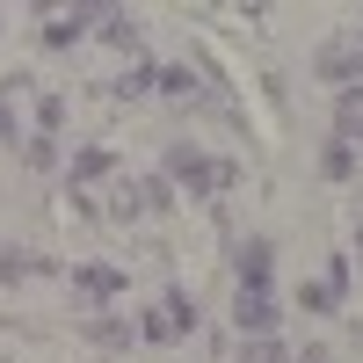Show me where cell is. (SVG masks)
I'll return each mask as SVG.
<instances>
[{"mask_svg": "<svg viewBox=\"0 0 363 363\" xmlns=\"http://www.w3.org/2000/svg\"><path fill=\"white\" fill-rule=\"evenodd\" d=\"M0 363H8V356H0Z\"/></svg>", "mask_w": 363, "mask_h": 363, "instance_id": "cb8c5ba5", "label": "cell"}, {"mask_svg": "<svg viewBox=\"0 0 363 363\" xmlns=\"http://www.w3.org/2000/svg\"><path fill=\"white\" fill-rule=\"evenodd\" d=\"M167 182H182L189 196H211V189H233V167H218V160H203L196 145H167Z\"/></svg>", "mask_w": 363, "mask_h": 363, "instance_id": "6da1fadb", "label": "cell"}, {"mask_svg": "<svg viewBox=\"0 0 363 363\" xmlns=\"http://www.w3.org/2000/svg\"><path fill=\"white\" fill-rule=\"evenodd\" d=\"M73 291H80L87 306L102 313V306H116V298L131 291V277H124V269H116V262H80V269H73Z\"/></svg>", "mask_w": 363, "mask_h": 363, "instance_id": "3957f363", "label": "cell"}, {"mask_svg": "<svg viewBox=\"0 0 363 363\" xmlns=\"http://www.w3.org/2000/svg\"><path fill=\"white\" fill-rule=\"evenodd\" d=\"M160 95H196V73L189 66H160Z\"/></svg>", "mask_w": 363, "mask_h": 363, "instance_id": "ac0fdd59", "label": "cell"}, {"mask_svg": "<svg viewBox=\"0 0 363 363\" xmlns=\"http://www.w3.org/2000/svg\"><path fill=\"white\" fill-rule=\"evenodd\" d=\"M95 37H109L116 51H131V44H138V22H131V8H95Z\"/></svg>", "mask_w": 363, "mask_h": 363, "instance_id": "9c48e42d", "label": "cell"}, {"mask_svg": "<svg viewBox=\"0 0 363 363\" xmlns=\"http://www.w3.org/2000/svg\"><path fill=\"white\" fill-rule=\"evenodd\" d=\"M335 138L349 145V153L363 145V87H349V95H342V109H335Z\"/></svg>", "mask_w": 363, "mask_h": 363, "instance_id": "30bf717a", "label": "cell"}, {"mask_svg": "<svg viewBox=\"0 0 363 363\" xmlns=\"http://www.w3.org/2000/svg\"><path fill=\"white\" fill-rule=\"evenodd\" d=\"M153 87H160V66H145V58H131V66H124V73L109 80V95H116V102H138V95H153Z\"/></svg>", "mask_w": 363, "mask_h": 363, "instance_id": "ba28073f", "label": "cell"}, {"mask_svg": "<svg viewBox=\"0 0 363 363\" xmlns=\"http://www.w3.org/2000/svg\"><path fill=\"white\" fill-rule=\"evenodd\" d=\"M87 29H95V8H73V15L58 8V15L44 22V44H51V51H66V44H80V37H87Z\"/></svg>", "mask_w": 363, "mask_h": 363, "instance_id": "52a82bcc", "label": "cell"}, {"mask_svg": "<svg viewBox=\"0 0 363 363\" xmlns=\"http://www.w3.org/2000/svg\"><path fill=\"white\" fill-rule=\"evenodd\" d=\"M269 262H277V247H269V240H240V255H233L240 291H269Z\"/></svg>", "mask_w": 363, "mask_h": 363, "instance_id": "5b68a950", "label": "cell"}, {"mask_svg": "<svg viewBox=\"0 0 363 363\" xmlns=\"http://www.w3.org/2000/svg\"><path fill=\"white\" fill-rule=\"evenodd\" d=\"M29 167H44V174L58 167V138H51V131H37V138H29Z\"/></svg>", "mask_w": 363, "mask_h": 363, "instance_id": "ffe728a7", "label": "cell"}, {"mask_svg": "<svg viewBox=\"0 0 363 363\" xmlns=\"http://www.w3.org/2000/svg\"><path fill=\"white\" fill-rule=\"evenodd\" d=\"M102 174H116V153L109 145H80L73 153V182H102Z\"/></svg>", "mask_w": 363, "mask_h": 363, "instance_id": "7c38bea8", "label": "cell"}, {"mask_svg": "<svg viewBox=\"0 0 363 363\" xmlns=\"http://www.w3.org/2000/svg\"><path fill=\"white\" fill-rule=\"evenodd\" d=\"M160 306H167V320H174V335H189V327H196V306H189V291H182V284L160 298Z\"/></svg>", "mask_w": 363, "mask_h": 363, "instance_id": "2e32d148", "label": "cell"}, {"mask_svg": "<svg viewBox=\"0 0 363 363\" xmlns=\"http://www.w3.org/2000/svg\"><path fill=\"white\" fill-rule=\"evenodd\" d=\"M320 174H327V182H349V174H356V153H349L342 138H335V145L320 153Z\"/></svg>", "mask_w": 363, "mask_h": 363, "instance_id": "9a60e30c", "label": "cell"}, {"mask_svg": "<svg viewBox=\"0 0 363 363\" xmlns=\"http://www.w3.org/2000/svg\"><path fill=\"white\" fill-rule=\"evenodd\" d=\"M167 203H174V182H167V174H145V182H138V211L153 218V211H167Z\"/></svg>", "mask_w": 363, "mask_h": 363, "instance_id": "4fadbf2b", "label": "cell"}, {"mask_svg": "<svg viewBox=\"0 0 363 363\" xmlns=\"http://www.w3.org/2000/svg\"><path fill=\"white\" fill-rule=\"evenodd\" d=\"M298 306H306V313H335L342 291H335V284H306V291H298Z\"/></svg>", "mask_w": 363, "mask_h": 363, "instance_id": "e0dca14e", "label": "cell"}, {"mask_svg": "<svg viewBox=\"0 0 363 363\" xmlns=\"http://www.w3.org/2000/svg\"><path fill=\"white\" fill-rule=\"evenodd\" d=\"M58 124H66V102H58V95H37V131L58 138Z\"/></svg>", "mask_w": 363, "mask_h": 363, "instance_id": "44dd1931", "label": "cell"}, {"mask_svg": "<svg viewBox=\"0 0 363 363\" xmlns=\"http://www.w3.org/2000/svg\"><path fill=\"white\" fill-rule=\"evenodd\" d=\"M138 335H145V342H174V320H167V306H153V313H145V320H138Z\"/></svg>", "mask_w": 363, "mask_h": 363, "instance_id": "d6986e66", "label": "cell"}, {"mask_svg": "<svg viewBox=\"0 0 363 363\" xmlns=\"http://www.w3.org/2000/svg\"><path fill=\"white\" fill-rule=\"evenodd\" d=\"M233 327H240V342H255L277 327V298L269 291H233Z\"/></svg>", "mask_w": 363, "mask_h": 363, "instance_id": "277c9868", "label": "cell"}, {"mask_svg": "<svg viewBox=\"0 0 363 363\" xmlns=\"http://www.w3.org/2000/svg\"><path fill=\"white\" fill-rule=\"evenodd\" d=\"M313 66H320V80H335L342 95H349V87H363V29L335 37V44H327V51L313 58Z\"/></svg>", "mask_w": 363, "mask_h": 363, "instance_id": "7a4b0ae2", "label": "cell"}, {"mask_svg": "<svg viewBox=\"0 0 363 363\" xmlns=\"http://www.w3.org/2000/svg\"><path fill=\"white\" fill-rule=\"evenodd\" d=\"M37 269H51V262H37L29 247H15V240H0V284H22V277H37Z\"/></svg>", "mask_w": 363, "mask_h": 363, "instance_id": "8fae6325", "label": "cell"}, {"mask_svg": "<svg viewBox=\"0 0 363 363\" xmlns=\"http://www.w3.org/2000/svg\"><path fill=\"white\" fill-rule=\"evenodd\" d=\"M80 335L95 342V349H131V320L102 306V313H87V320H80Z\"/></svg>", "mask_w": 363, "mask_h": 363, "instance_id": "8992f818", "label": "cell"}, {"mask_svg": "<svg viewBox=\"0 0 363 363\" xmlns=\"http://www.w3.org/2000/svg\"><path fill=\"white\" fill-rule=\"evenodd\" d=\"M240 363H291V349L277 335H255V342H240Z\"/></svg>", "mask_w": 363, "mask_h": 363, "instance_id": "5bb4252c", "label": "cell"}, {"mask_svg": "<svg viewBox=\"0 0 363 363\" xmlns=\"http://www.w3.org/2000/svg\"><path fill=\"white\" fill-rule=\"evenodd\" d=\"M0 138L15 145V109H8V102H0Z\"/></svg>", "mask_w": 363, "mask_h": 363, "instance_id": "7402d4cb", "label": "cell"}, {"mask_svg": "<svg viewBox=\"0 0 363 363\" xmlns=\"http://www.w3.org/2000/svg\"><path fill=\"white\" fill-rule=\"evenodd\" d=\"M356 247H363V225H356Z\"/></svg>", "mask_w": 363, "mask_h": 363, "instance_id": "603a6c76", "label": "cell"}]
</instances>
